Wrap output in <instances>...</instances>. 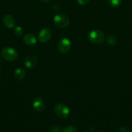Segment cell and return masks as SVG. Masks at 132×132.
Returning a JSON list of instances; mask_svg holds the SVG:
<instances>
[{
  "label": "cell",
  "mask_w": 132,
  "mask_h": 132,
  "mask_svg": "<svg viewBox=\"0 0 132 132\" xmlns=\"http://www.w3.org/2000/svg\"><path fill=\"white\" fill-rule=\"evenodd\" d=\"M88 40L94 44H101L105 39L104 34L100 30L91 31L87 36Z\"/></svg>",
  "instance_id": "cell-1"
},
{
  "label": "cell",
  "mask_w": 132,
  "mask_h": 132,
  "mask_svg": "<svg viewBox=\"0 0 132 132\" xmlns=\"http://www.w3.org/2000/svg\"><path fill=\"white\" fill-rule=\"evenodd\" d=\"M1 55L3 59L8 61H14L18 58V54L13 48L5 47L1 52Z\"/></svg>",
  "instance_id": "cell-2"
},
{
  "label": "cell",
  "mask_w": 132,
  "mask_h": 132,
  "mask_svg": "<svg viewBox=\"0 0 132 132\" xmlns=\"http://www.w3.org/2000/svg\"><path fill=\"white\" fill-rule=\"evenodd\" d=\"M54 112L58 117L63 119H67L70 113V110L65 104H58L54 106Z\"/></svg>",
  "instance_id": "cell-3"
},
{
  "label": "cell",
  "mask_w": 132,
  "mask_h": 132,
  "mask_svg": "<svg viewBox=\"0 0 132 132\" xmlns=\"http://www.w3.org/2000/svg\"><path fill=\"white\" fill-rule=\"evenodd\" d=\"M54 23L59 28H65L69 24V19L63 14H58L54 17Z\"/></svg>",
  "instance_id": "cell-4"
},
{
  "label": "cell",
  "mask_w": 132,
  "mask_h": 132,
  "mask_svg": "<svg viewBox=\"0 0 132 132\" xmlns=\"http://www.w3.org/2000/svg\"><path fill=\"white\" fill-rule=\"evenodd\" d=\"M71 48V42L68 38L62 39L59 41L58 45V50L62 54H65L67 53L70 50Z\"/></svg>",
  "instance_id": "cell-5"
},
{
  "label": "cell",
  "mask_w": 132,
  "mask_h": 132,
  "mask_svg": "<svg viewBox=\"0 0 132 132\" xmlns=\"http://www.w3.org/2000/svg\"><path fill=\"white\" fill-rule=\"evenodd\" d=\"M51 31L49 28H43L39 32L38 40L41 43H47L51 38Z\"/></svg>",
  "instance_id": "cell-6"
},
{
  "label": "cell",
  "mask_w": 132,
  "mask_h": 132,
  "mask_svg": "<svg viewBox=\"0 0 132 132\" xmlns=\"http://www.w3.org/2000/svg\"><path fill=\"white\" fill-rule=\"evenodd\" d=\"M45 106V103L43 100L40 97H36L34 99L33 103H32V107L34 110L36 112H41L44 110Z\"/></svg>",
  "instance_id": "cell-7"
},
{
  "label": "cell",
  "mask_w": 132,
  "mask_h": 132,
  "mask_svg": "<svg viewBox=\"0 0 132 132\" xmlns=\"http://www.w3.org/2000/svg\"><path fill=\"white\" fill-rule=\"evenodd\" d=\"M38 63V59L36 56L33 55H27L25 60V65L28 68H33L36 66Z\"/></svg>",
  "instance_id": "cell-8"
},
{
  "label": "cell",
  "mask_w": 132,
  "mask_h": 132,
  "mask_svg": "<svg viewBox=\"0 0 132 132\" xmlns=\"http://www.w3.org/2000/svg\"><path fill=\"white\" fill-rule=\"evenodd\" d=\"M23 42L28 46H34L37 42L36 37L32 34H26L23 36Z\"/></svg>",
  "instance_id": "cell-9"
},
{
  "label": "cell",
  "mask_w": 132,
  "mask_h": 132,
  "mask_svg": "<svg viewBox=\"0 0 132 132\" xmlns=\"http://www.w3.org/2000/svg\"><path fill=\"white\" fill-rule=\"evenodd\" d=\"M3 23L7 28H12L15 26L14 18L10 14H6L3 18Z\"/></svg>",
  "instance_id": "cell-10"
},
{
  "label": "cell",
  "mask_w": 132,
  "mask_h": 132,
  "mask_svg": "<svg viewBox=\"0 0 132 132\" xmlns=\"http://www.w3.org/2000/svg\"><path fill=\"white\" fill-rule=\"evenodd\" d=\"M14 77L17 80H22L25 77V72L22 68H17L14 72Z\"/></svg>",
  "instance_id": "cell-11"
},
{
  "label": "cell",
  "mask_w": 132,
  "mask_h": 132,
  "mask_svg": "<svg viewBox=\"0 0 132 132\" xmlns=\"http://www.w3.org/2000/svg\"><path fill=\"white\" fill-rule=\"evenodd\" d=\"M117 37L115 35H109L107 38V43L109 45L114 46L117 43Z\"/></svg>",
  "instance_id": "cell-12"
},
{
  "label": "cell",
  "mask_w": 132,
  "mask_h": 132,
  "mask_svg": "<svg viewBox=\"0 0 132 132\" xmlns=\"http://www.w3.org/2000/svg\"><path fill=\"white\" fill-rule=\"evenodd\" d=\"M108 4L113 8H116L120 6L122 3V0H107Z\"/></svg>",
  "instance_id": "cell-13"
},
{
  "label": "cell",
  "mask_w": 132,
  "mask_h": 132,
  "mask_svg": "<svg viewBox=\"0 0 132 132\" xmlns=\"http://www.w3.org/2000/svg\"><path fill=\"white\" fill-rule=\"evenodd\" d=\"M23 30L21 27H16L14 28V34L17 36H20L23 34Z\"/></svg>",
  "instance_id": "cell-14"
},
{
  "label": "cell",
  "mask_w": 132,
  "mask_h": 132,
  "mask_svg": "<svg viewBox=\"0 0 132 132\" xmlns=\"http://www.w3.org/2000/svg\"><path fill=\"white\" fill-rule=\"evenodd\" d=\"M62 132H77L76 128L73 126H69L65 128Z\"/></svg>",
  "instance_id": "cell-15"
},
{
  "label": "cell",
  "mask_w": 132,
  "mask_h": 132,
  "mask_svg": "<svg viewBox=\"0 0 132 132\" xmlns=\"http://www.w3.org/2000/svg\"><path fill=\"white\" fill-rule=\"evenodd\" d=\"M76 1L80 5H85L89 3L90 0H76Z\"/></svg>",
  "instance_id": "cell-16"
},
{
  "label": "cell",
  "mask_w": 132,
  "mask_h": 132,
  "mask_svg": "<svg viewBox=\"0 0 132 132\" xmlns=\"http://www.w3.org/2000/svg\"><path fill=\"white\" fill-rule=\"evenodd\" d=\"M119 130H120V132H129V129L127 127H125V126H122V127H120Z\"/></svg>",
  "instance_id": "cell-17"
},
{
  "label": "cell",
  "mask_w": 132,
  "mask_h": 132,
  "mask_svg": "<svg viewBox=\"0 0 132 132\" xmlns=\"http://www.w3.org/2000/svg\"><path fill=\"white\" fill-rule=\"evenodd\" d=\"M50 132H61V130L58 127H53L50 129Z\"/></svg>",
  "instance_id": "cell-18"
},
{
  "label": "cell",
  "mask_w": 132,
  "mask_h": 132,
  "mask_svg": "<svg viewBox=\"0 0 132 132\" xmlns=\"http://www.w3.org/2000/svg\"><path fill=\"white\" fill-rule=\"evenodd\" d=\"M41 1L44 3H49V1H50V0H41Z\"/></svg>",
  "instance_id": "cell-19"
},
{
  "label": "cell",
  "mask_w": 132,
  "mask_h": 132,
  "mask_svg": "<svg viewBox=\"0 0 132 132\" xmlns=\"http://www.w3.org/2000/svg\"><path fill=\"white\" fill-rule=\"evenodd\" d=\"M96 132H103V131H96Z\"/></svg>",
  "instance_id": "cell-20"
},
{
  "label": "cell",
  "mask_w": 132,
  "mask_h": 132,
  "mask_svg": "<svg viewBox=\"0 0 132 132\" xmlns=\"http://www.w3.org/2000/svg\"><path fill=\"white\" fill-rule=\"evenodd\" d=\"M84 132H87V131H84Z\"/></svg>",
  "instance_id": "cell-21"
}]
</instances>
